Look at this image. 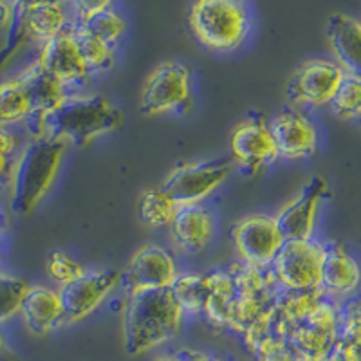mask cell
Here are the masks:
<instances>
[{"instance_id": "cell-1", "label": "cell", "mask_w": 361, "mask_h": 361, "mask_svg": "<svg viewBox=\"0 0 361 361\" xmlns=\"http://www.w3.org/2000/svg\"><path fill=\"white\" fill-rule=\"evenodd\" d=\"M125 114L109 98L94 92H74L56 109L33 114L22 127L27 137L51 135L76 148H85L123 127Z\"/></svg>"}, {"instance_id": "cell-2", "label": "cell", "mask_w": 361, "mask_h": 361, "mask_svg": "<svg viewBox=\"0 0 361 361\" xmlns=\"http://www.w3.org/2000/svg\"><path fill=\"white\" fill-rule=\"evenodd\" d=\"M67 150L69 145L58 137H25L6 195L11 214L25 217L45 201L62 172Z\"/></svg>"}, {"instance_id": "cell-3", "label": "cell", "mask_w": 361, "mask_h": 361, "mask_svg": "<svg viewBox=\"0 0 361 361\" xmlns=\"http://www.w3.org/2000/svg\"><path fill=\"white\" fill-rule=\"evenodd\" d=\"M186 314L172 289L127 296L123 316V347L128 356L159 349L179 336Z\"/></svg>"}, {"instance_id": "cell-4", "label": "cell", "mask_w": 361, "mask_h": 361, "mask_svg": "<svg viewBox=\"0 0 361 361\" xmlns=\"http://www.w3.org/2000/svg\"><path fill=\"white\" fill-rule=\"evenodd\" d=\"M188 22L192 33L204 47L231 53L250 38L253 13L247 0H193Z\"/></svg>"}, {"instance_id": "cell-5", "label": "cell", "mask_w": 361, "mask_h": 361, "mask_svg": "<svg viewBox=\"0 0 361 361\" xmlns=\"http://www.w3.org/2000/svg\"><path fill=\"white\" fill-rule=\"evenodd\" d=\"M195 109V78L188 63L169 60L148 74L140 94L145 116H186Z\"/></svg>"}, {"instance_id": "cell-6", "label": "cell", "mask_w": 361, "mask_h": 361, "mask_svg": "<svg viewBox=\"0 0 361 361\" xmlns=\"http://www.w3.org/2000/svg\"><path fill=\"white\" fill-rule=\"evenodd\" d=\"M235 172L231 157L179 164L159 185L177 206L204 204Z\"/></svg>"}, {"instance_id": "cell-7", "label": "cell", "mask_w": 361, "mask_h": 361, "mask_svg": "<svg viewBox=\"0 0 361 361\" xmlns=\"http://www.w3.org/2000/svg\"><path fill=\"white\" fill-rule=\"evenodd\" d=\"M324 257L325 243L316 237L286 240L271 271L282 291H312L320 289Z\"/></svg>"}, {"instance_id": "cell-8", "label": "cell", "mask_w": 361, "mask_h": 361, "mask_svg": "<svg viewBox=\"0 0 361 361\" xmlns=\"http://www.w3.org/2000/svg\"><path fill=\"white\" fill-rule=\"evenodd\" d=\"M231 240L240 262L271 267L286 243V237L275 215L251 214L235 222Z\"/></svg>"}, {"instance_id": "cell-9", "label": "cell", "mask_w": 361, "mask_h": 361, "mask_svg": "<svg viewBox=\"0 0 361 361\" xmlns=\"http://www.w3.org/2000/svg\"><path fill=\"white\" fill-rule=\"evenodd\" d=\"M231 161L235 169L246 176H257L280 161L269 119L262 114H251L231 132Z\"/></svg>"}, {"instance_id": "cell-10", "label": "cell", "mask_w": 361, "mask_h": 361, "mask_svg": "<svg viewBox=\"0 0 361 361\" xmlns=\"http://www.w3.org/2000/svg\"><path fill=\"white\" fill-rule=\"evenodd\" d=\"M179 262L169 247L147 244L135 251L125 271H121V286L125 295L132 296L145 291L170 289L179 276Z\"/></svg>"}, {"instance_id": "cell-11", "label": "cell", "mask_w": 361, "mask_h": 361, "mask_svg": "<svg viewBox=\"0 0 361 361\" xmlns=\"http://www.w3.org/2000/svg\"><path fill=\"white\" fill-rule=\"evenodd\" d=\"M73 24L69 4L60 2H33V4H17L15 18L9 27V47L15 49L24 42H31L37 49L45 42L62 35Z\"/></svg>"}, {"instance_id": "cell-12", "label": "cell", "mask_w": 361, "mask_h": 361, "mask_svg": "<svg viewBox=\"0 0 361 361\" xmlns=\"http://www.w3.org/2000/svg\"><path fill=\"white\" fill-rule=\"evenodd\" d=\"M119 286H121V271L111 267H102V269L90 267L85 275L58 289L66 309L67 324H78L87 320L90 314H94L107 302L109 296L118 291Z\"/></svg>"}, {"instance_id": "cell-13", "label": "cell", "mask_w": 361, "mask_h": 361, "mask_svg": "<svg viewBox=\"0 0 361 361\" xmlns=\"http://www.w3.org/2000/svg\"><path fill=\"white\" fill-rule=\"evenodd\" d=\"M35 60L47 73L53 74L71 94L85 92L87 85L92 80V73L87 67L78 40L73 33V27L40 45L37 49Z\"/></svg>"}, {"instance_id": "cell-14", "label": "cell", "mask_w": 361, "mask_h": 361, "mask_svg": "<svg viewBox=\"0 0 361 361\" xmlns=\"http://www.w3.org/2000/svg\"><path fill=\"white\" fill-rule=\"evenodd\" d=\"M341 302L325 298L307 320L289 336L293 349L309 361H322L333 353L340 338Z\"/></svg>"}, {"instance_id": "cell-15", "label": "cell", "mask_w": 361, "mask_h": 361, "mask_svg": "<svg viewBox=\"0 0 361 361\" xmlns=\"http://www.w3.org/2000/svg\"><path fill=\"white\" fill-rule=\"evenodd\" d=\"M327 197L329 183L322 176H314L307 185L302 186L291 201L280 208L275 219L286 240H304L314 237L320 212Z\"/></svg>"}, {"instance_id": "cell-16", "label": "cell", "mask_w": 361, "mask_h": 361, "mask_svg": "<svg viewBox=\"0 0 361 361\" xmlns=\"http://www.w3.org/2000/svg\"><path fill=\"white\" fill-rule=\"evenodd\" d=\"M343 71L336 62L329 60H309L293 73L286 92L295 107H325L331 103Z\"/></svg>"}, {"instance_id": "cell-17", "label": "cell", "mask_w": 361, "mask_h": 361, "mask_svg": "<svg viewBox=\"0 0 361 361\" xmlns=\"http://www.w3.org/2000/svg\"><path fill=\"white\" fill-rule=\"evenodd\" d=\"M269 128L280 161L311 159L318 150V128L300 109H286L269 118Z\"/></svg>"}, {"instance_id": "cell-18", "label": "cell", "mask_w": 361, "mask_h": 361, "mask_svg": "<svg viewBox=\"0 0 361 361\" xmlns=\"http://www.w3.org/2000/svg\"><path fill=\"white\" fill-rule=\"evenodd\" d=\"M170 240L183 255H201L212 246L217 233V219L214 209L204 204H190L177 208L169 224Z\"/></svg>"}, {"instance_id": "cell-19", "label": "cell", "mask_w": 361, "mask_h": 361, "mask_svg": "<svg viewBox=\"0 0 361 361\" xmlns=\"http://www.w3.org/2000/svg\"><path fill=\"white\" fill-rule=\"evenodd\" d=\"M361 288V266L357 259L340 243H325L320 289L329 298L345 302Z\"/></svg>"}, {"instance_id": "cell-20", "label": "cell", "mask_w": 361, "mask_h": 361, "mask_svg": "<svg viewBox=\"0 0 361 361\" xmlns=\"http://www.w3.org/2000/svg\"><path fill=\"white\" fill-rule=\"evenodd\" d=\"M20 320L35 336H49L67 325L60 291L49 286H29L20 307Z\"/></svg>"}, {"instance_id": "cell-21", "label": "cell", "mask_w": 361, "mask_h": 361, "mask_svg": "<svg viewBox=\"0 0 361 361\" xmlns=\"http://www.w3.org/2000/svg\"><path fill=\"white\" fill-rule=\"evenodd\" d=\"M327 38L341 71L361 78V22L334 13L327 20Z\"/></svg>"}, {"instance_id": "cell-22", "label": "cell", "mask_w": 361, "mask_h": 361, "mask_svg": "<svg viewBox=\"0 0 361 361\" xmlns=\"http://www.w3.org/2000/svg\"><path fill=\"white\" fill-rule=\"evenodd\" d=\"M35 112L33 96L20 73L0 80V127L22 128Z\"/></svg>"}, {"instance_id": "cell-23", "label": "cell", "mask_w": 361, "mask_h": 361, "mask_svg": "<svg viewBox=\"0 0 361 361\" xmlns=\"http://www.w3.org/2000/svg\"><path fill=\"white\" fill-rule=\"evenodd\" d=\"M237 288L230 271H212V295L204 309V318L209 325L221 331H231L235 307H237Z\"/></svg>"}, {"instance_id": "cell-24", "label": "cell", "mask_w": 361, "mask_h": 361, "mask_svg": "<svg viewBox=\"0 0 361 361\" xmlns=\"http://www.w3.org/2000/svg\"><path fill=\"white\" fill-rule=\"evenodd\" d=\"M22 78L27 83L31 96H33L35 114H45L56 109L67 96L71 94L69 90L54 78L53 74L47 73L37 60L29 62L24 69L20 71Z\"/></svg>"}, {"instance_id": "cell-25", "label": "cell", "mask_w": 361, "mask_h": 361, "mask_svg": "<svg viewBox=\"0 0 361 361\" xmlns=\"http://www.w3.org/2000/svg\"><path fill=\"white\" fill-rule=\"evenodd\" d=\"M186 316H202L212 295V271L208 273H179L172 288Z\"/></svg>"}, {"instance_id": "cell-26", "label": "cell", "mask_w": 361, "mask_h": 361, "mask_svg": "<svg viewBox=\"0 0 361 361\" xmlns=\"http://www.w3.org/2000/svg\"><path fill=\"white\" fill-rule=\"evenodd\" d=\"M71 27H73L74 37L78 40L80 49H82L85 63L90 73H92V76L109 73L116 66V47L105 44L103 40L96 38L94 35H90L87 29H83L76 22H73Z\"/></svg>"}, {"instance_id": "cell-27", "label": "cell", "mask_w": 361, "mask_h": 361, "mask_svg": "<svg viewBox=\"0 0 361 361\" xmlns=\"http://www.w3.org/2000/svg\"><path fill=\"white\" fill-rule=\"evenodd\" d=\"M177 208L179 206L169 197V193L164 192L161 186L145 190L140 199L141 219L150 228H169Z\"/></svg>"}, {"instance_id": "cell-28", "label": "cell", "mask_w": 361, "mask_h": 361, "mask_svg": "<svg viewBox=\"0 0 361 361\" xmlns=\"http://www.w3.org/2000/svg\"><path fill=\"white\" fill-rule=\"evenodd\" d=\"M25 137L27 135L22 128L0 127V197L8 195L13 170L25 143Z\"/></svg>"}, {"instance_id": "cell-29", "label": "cell", "mask_w": 361, "mask_h": 361, "mask_svg": "<svg viewBox=\"0 0 361 361\" xmlns=\"http://www.w3.org/2000/svg\"><path fill=\"white\" fill-rule=\"evenodd\" d=\"M31 283L18 275L0 271V327L20 316L22 302Z\"/></svg>"}, {"instance_id": "cell-30", "label": "cell", "mask_w": 361, "mask_h": 361, "mask_svg": "<svg viewBox=\"0 0 361 361\" xmlns=\"http://www.w3.org/2000/svg\"><path fill=\"white\" fill-rule=\"evenodd\" d=\"M76 24H80L90 35H94L96 38L112 45L116 49H118V45L121 44V40H123L128 31V24L125 17H121L114 8L98 13L94 17H90L89 20L76 22Z\"/></svg>"}, {"instance_id": "cell-31", "label": "cell", "mask_w": 361, "mask_h": 361, "mask_svg": "<svg viewBox=\"0 0 361 361\" xmlns=\"http://www.w3.org/2000/svg\"><path fill=\"white\" fill-rule=\"evenodd\" d=\"M333 114L340 119L361 118V78L354 74H343L333 99L329 103Z\"/></svg>"}, {"instance_id": "cell-32", "label": "cell", "mask_w": 361, "mask_h": 361, "mask_svg": "<svg viewBox=\"0 0 361 361\" xmlns=\"http://www.w3.org/2000/svg\"><path fill=\"white\" fill-rule=\"evenodd\" d=\"M90 267L87 266L83 260L76 259L73 253L66 250H54L47 255V260H45V271H47V276L53 280L58 286V289L71 283L73 280L80 279L89 271Z\"/></svg>"}, {"instance_id": "cell-33", "label": "cell", "mask_w": 361, "mask_h": 361, "mask_svg": "<svg viewBox=\"0 0 361 361\" xmlns=\"http://www.w3.org/2000/svg\"><path fill=\"white\" fill-rule=\"evenodd\" d=\"M114 0H69V9L73 15V22L89 20L98 13L112 9Z\"/></svg>"}, {"instance_id": "cell-34", "label": "cell", "mask_w": 361, "mask_h": 361, "mask_svg": "<svg viewBox=\"0 0 361 361\" xmlns=\"http://www.w3.org/2000/svg\"><path fill=\"white\" fill-rule=\"evenodd\" d=\"M17 11L15 0H0V29H9Z\"/></svg>"}, {"instance_id": "cell-35", "label": "cell", "mask_w": 361, "mask_h": 361, "mask_svg": "<svg viewBox=\"0 0 361 361\" xmlns=\"http://www.w3.org/2000/svg\"><path fill=\"white\" fill-rule=\"evenodd\" d=\"M154 361H190L188 347H186V349H177V350H170V353L159 354Z\"/></svg>"}, {"instance_id": "cell-36", "label": "cell", "mask_w": 361, "mask_h": 361, "mask_svg": "<svg viewBox=\"0 0 361 361\" xmlns=\"http://www.w3.org/2000/svg\"><path fill=\"white\" fill-rule=\"evenodd\" d=\"M190 361H228L226 357L217 356L214 353H208V350H199V349H188Z\"/></svg>"}, {"instance_id": "cell-37", "label": "cell", "mask_w": 361, "mask_h": 361, "mask_svg": "<svg viewBox=\"0 0 361 361\" xmlns=\"http://www.w3.org/2000/svg\"><path fill=\"white\" fill-rule=\"evenodd\" d=\"M6 237H8V219H6L4 206L0 204V247H6Z\"/></svg>"}, {"instance_id": "cell-38", "label": "cell", "mask_w": 361, "mask_h": 361, "mask_svg": "<svg viewBox=\"0 0 361 361\" xmlns=\"http://www.w3.org/2000/svg\"><path fill=\"white\" fill-rule=\"evenodd\" d=\"M0 361H24V360H22L20 354L15 353L11 347H6V349L0 353Z\"/></svg>"}, {"instance_id": "cell-39", "label": "cell", "mask_w": 361, "mask_h": 361, "mask_svg": "<svg viewBox=\"0 0 361 361\" xmlns=\"http://www.w3.org/2000/svg\"><path fill=\"white\" fill-rule=\"evenodd\" d=\"M17 4H33V2H60V4H69V0H15Z\"/></svg>"}, {"instance_id": "cell-40", "label": "cell", "mask_w": 361, "mask_h": 361, "mask_svg": "<svg viewBox=\"0 0 361 361\" xmlns=\"http://www.w3.org/2000/svg\"><path fill=\"white\" fill-rule=\"evenodd\" d=\"M6 347H9V345H8V341H6V336H4V333H2V329H0V353H2Z\"/></svg>"}, {"instance_id": "cell-41", "label": "cell", "mask_w": 361, "mask_h": 361, "mask_svg": "<svg viewBox=\"0 0 361 361\" xmlns=\"http://www.w3.org/2000/svg\"><path fill=\"white\" fill-rule=\"evenodd\" d=\"M2 262H4V247H0V266H2Z\"/></svg>"}, {"instance_id": "cell-42", "label": "cell", "mask_w": 361, "mask_h": 361, "mask_svg": "<svg viewBox=\"0 0 361 361\" xmlns=\"http://www.w3.org/2000/svg\"><path fill=\"white\" fill-rule=\"evenodd\" d=\"M357 121H360V125H361V118H360V119H357Z\"/></svg>"}]
</instances>
